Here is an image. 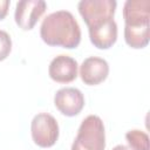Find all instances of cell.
Listing matches in <instances>:
<instances>
[{
  "mask_svg": "<svg viewBox=\"0 0 150 150\" xmlns=\"http://www.w3.org/2000/svg\"><path fill=\"white\" fill-rule=\"evenodd\" d=\"M112 150H131L129 146H127V145H123V144H118V145H116L115 148H112Z\"/></svg>",
  "mask_w": 150,
  "mask_h": 150,
  "instance_id": "9a60e30c",
  "label": "cell"
},
{
  "mask_svg": "<svg viewBox=\"0 0 150 150\" xmlns=\"http://www.w3.org/2000/svg\"><path fill=\"white\" fill-rule=\"evenodd\" d=\"M105 130L103 121L97 115L87 116L79 128L70 150H104Z\"/></svg>",
  "mask_w": 150,
  "mask_h": 150,
  "instance_id": "7a4b0ae2",
  "label": "cell"
},
{
  "mask_svg": "<svg viewBox=\"0 0 150 150\" xmlns=\"http://www.w3.org/2000/svg\"><path fill=\"white\" fill-rule=\"evenodd\" d=\"M149 27L150 26L131 28V27L124 26V40L127 45L135 49H141L146 47L150 39Z\"/></svg>",
  "mask_w": 150,
  "mask_h": 150,
  "instance_id": "8fae6325",
  "label": "cell"
},
{
  "mask_svg": "<svg viewBox=\"0 0 150 150\" xmlns=\"http://www.w3.org/2000/svg\"><path fill=\"white\" fill-rule=\"evenodd\" d=\"M88 30L90 42L98 49H108L117 40V23L114 19L89 27Z\"/></svg>",
  "mask_w": 150,
  "mask_h": 150,
  "instance_id": "30bf717a",
  "label": "cell"
},
{
  "mask_svg": "<svg viewBox=\"0 0 150 150\" xmlns=\"http://www.w3.org/2000/svg\"><path fill=\"white\" fill-rule=\"evenodd\" d=\"M40 36L48 46L74 49L81 42V28L70 12L56 11L43 19Z\"/></svg>",
  "mask_w": 150,
  "mask_h": 150,
  "instance_id": "6da1fadb",
  "label": "cell"
},
{
  "mask_svg": "<svg viewBox=\"0 0 150 150\" xmlns=\"http://www.w3.org/2000/svg\"><path fill=\"white\" fill-rule=\"evenodd\" d=\"M79 64L75 59L68 55L54 57L48 67L49 77L57 83H69L77 77Z\"/></svg>",
  "mask_w": 150,
  "mask_h": 150,
  "instance_id": "ba28073f",
  "label": "cell"
},
{
  "mask_svg": "<svg viewBox=\"0 0 150 150\" xmlns=\"http://www.w3.org/2000/svg\"><path fill=\"white\" fill-rule=\"evenodd\" d=\"M109 74L108 62L97 56L87 57L80 66V76L82 82L88 86H96L102 83Z\"/></svg>",
  "mask_w": 150,
  "mask_h": 150,
  "instance_id": "9c48e42d",
  "label": "cell"
},
{
  "mask_svg": "<svg viewBox=\"0 0 150 150\" xmlns=\"http://www.w3.org/2000/svg\"><path fill=\"white\" fill-rule=\"evenodd\" d=\"M56 109L64 116L71 117L81 112L84 107V96L77 88L66 87L56 91L54 96Z\"/></svg>",
  "mask_w": 150,
  "mask_h": 150,
  "instance_id": "8992f818",
  "label": "cell"
},
{
  "mask_svg": "<svg viewBox=\"0 0 150 150\" xmlns=\"http://www.w3.org/2000/svg\"><path fill=\"white\" fill-rule=\"evenodd\" d=\"M11 1L9 0H0V20H4L8 13Z\"/></svg>",
  "mask_w": 150,
  "mask_h": 150,
  "instance_id": "5bb4252c",
  "label": "cell"
},
{
  "mask_svg": "<svg viewBox=\"0 0 150 150\" xmlns=\"http://www.w3.org/2000/svg\"><path fill=\"white\" fill-rule=\"evenodd\" d=\"M12 50V39L9 34L0 29V61L7 59Z\"/></svg>",
  "mask_w": 150,
  "mask_h": 150,
  "instance_id": "4fadbf2b",
  "label": "cell"
},
{
  "mask_svg": "<svg viewBox=\"0 0 150 150\" xmlns=\"http://www.w3.org/2000/svg\"><path fill=\"white\" fill-rule=\"evenodd\" d=\"M123 19L125 27L150 26V1L127 0L123 6Z\"/></svg>",
  "mask_w": 150,
  "mask_h": 150,
  "instance_id": "52a82bcc",
  "label": "cell"
},
{
  "mask_svg": "<svg viewBox=\"0 0 150 150\" xmlns=\"http://www.w3.org/2000/svg\"><path fill=\"white\" fill-rule=\"evenodd\" d=\"M47 9V4L43 0H21L16 2L14 19L16 25L23 30L34 28L39 19Z\"/></svg>",
  "mask_w": 150,
  "mask_h": 150,
  "instance_id": "5b68a950",
  "label": "cell"
},
{
  "mask_svg": "<svg viewBox=\"0 0 150 150\" xmlns=\"http://www.w3.org/2000/svg\"><path fill=\"white\" fill-rule=\"evenodd\" d=\"M127 142L131 150H149V136L146 132L134 129L125 134Z\"/></svg>",
  "mask_w": 150,
  "mask_h": 150,
  "instance_id": "7c38bea8",
  "label": "cell"
},
{
  "mask_svg": "<svg viewBox=\"0 0 150 150\" xmlns=\"http://www.w3.org/2000/svg\"><path fill=\"white\" fill-rule=\"evenodd\" d=\"M117 2L115 0H81L77 9L87 27H93L105 20L114 19Z\"/></svg>",
  "mask_w": 150,
  "mask_h": 150,
  "instance_id": "277c9868",
  "label": "cell"
},
{
  "mask_svg": "<svg viewBox=\"0 0 150 150\" xmlns=\"http://www.w3.org/2000/svg\"><path fill=\"white\" fill-rule=\"evenodd\" d=\"M30 132L32 138L36 145L41 148H50L59 138L57 121L48 112H40L32 120Z\"/></svg>",
  "mask_w": 150,
  "mask_h": 150,
  "instance_id": "3957f363",
  "label": "cell"
}]
</instances>
